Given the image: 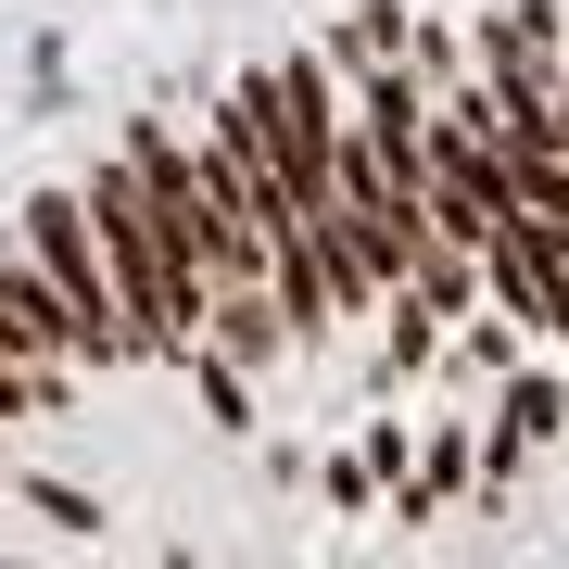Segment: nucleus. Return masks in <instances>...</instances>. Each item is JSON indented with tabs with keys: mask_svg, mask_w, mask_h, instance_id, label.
Returning <instances> with one entry per match:
<instances>
[{
	"mask_svg": "<svg viewBox=\"0 0 569 569\" xmlns=\"http://www.w3.org/2000/svg\"><path fill=\"white\" fill-rule=\"evenodd\" d=\"M569 507V0L342 13L0 216V545Z\"/></svg>",
	"mask_w": 569,
	"mask_h": 569,
	"instance_id": "f257e3e1",
	"label": "nucleus"
}]
</instances>
